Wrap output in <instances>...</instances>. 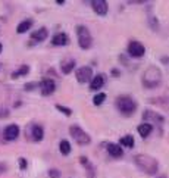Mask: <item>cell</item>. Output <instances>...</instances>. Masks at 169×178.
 Returning a JSON list of instances; mask_svg holds the SVG:
<instances>
[{"label": "cell", "instance_id": "1", "mask_svg": "<svg viewBox=\"0 0 169 178\" xmlns=\"http://www.w3.org/2000/svg\"><path fill=\"white\" fill-rule=\"evenodd\" d=\"M162 79H163V75H162L160 68L156 66V65H150L143 72L141 83H143V86L146 89H156V87H159L162 84Z\"/></svg>", "mask_w": 169, "mask_h": 178}, {"label": "cell", "instance_id": "2", "mask_svg": "<svg viewBox=\"0 0 169 178\" xmlns=\"http://www.w3.org/2000/svg\"><path fill=\"white\" fill-rule=\"evenodd\" d=\"M134 162H135V165L140 168L143 172H146L147 175H155L159 171V162L153 156L140 153V155L134 156Z\"/></svg>", "mask_w": 169, "mask_h": 178}, {"label": "cell", "instance_id": "3", "mask_svg": "<svg viewBox=\"0 0 169 178\" xmlns=\"http://www.w3.org/2000/svg\"><path fill=\"white\" fill-rule=\"evenodd\" d=\"M115 105H116L118 111L121 112L122 115H125V116H131V115L135 112V109H137V103H135V100L131 97V96H126V94H122V96L116 97Z\"/></svg>", "mask_w": 169, "mask_h": 178}, {"label": "cell", "instance_id": "4", "mask_svg": "<svg viewBox=\"0 0 169 178\" xmlns=\"http://www.w3.org/2000/svg\"><path fill=\"white\" fill-rule=\"evenodd\" d=\"M77 34H78L79 47L84 49V50H88L91 46H93V37H91L88 28L84 27V25H78V27H77Z\"/></svg>", "mask_w": 169, "mask_h": 178}, {"label": "cell", "instance_id": "5", "mask_svg": "<svg viewBox=\"0 0 169 178\" xmlns=\"http://www.w3.org/2000/svg\"><path fill=\"white\" fill-rule=\"evenodd\" d=\"M69 133H71L72 138H74V140H75L78 144H81V146L90 144L91 137L87 133H85V131H84L81 127H78V125H71V127H69Z\"/></svg>", "mask_w": 169, "mask_h": 178}, {"label": "cell", "instance_id": "6", "mask_svg": "<svg viewBox=\"0 0 169 178\" xmlns=\"http://www.w3.org/2000/svg\"><path fill=\"white\" fill-rule=\"evenodd\" d=\"M19 127L16 125V124H11V125H8L5 130H3V140L5 141H13V140H16L18 137H19Z\"/></svg>", "mask_w": 169, "mask_h": 178}, {"label": "cell", "instance_id": "7", "mask_svg": "<svg viewBox=\"0 0 169 178\" xmlns=\"http://www.w3.org/2000/svg\"><path fill=\"white\" fill-rule=\"evenodd\" d=\"M75 77H77V81L81 83V84H84V83H88L91 78H93V69L90 66H81L77 69V74H75Z\"/></svg>", "mask_w": 169, "mask_h": 178}, {"label": "cell", "instance_id": "8", "mask_svg": "<svg viewBox=\"0 0 169 178\" xmlns=\"http://www.w3.org/2000/svg\"><path fill=\"white\" fill-rule=\"evenodd\" d=\"M128 53L132 56V57H141V56H144L146 53V47L143 43H140V41H131L129 46H128Z\"/></svg>", "mask_w": 169, "mask_h": 178}, {"label": "cell", "instance_id": "9", "mask_svg": "<svg viewBox=\"0 0 169 178\" xmlns=\"http://www.w3.org/2000/svg\"><path fill=\"white\" fill-rule=\"evenodd\" d=\"M38 87L41 89V94H43V96H50V94H53L55 90H56V83H55L53 79L46 78V79H43V81L38 84Z\"/></svg>", "mask_w": 169, "mask_h": 178}, {"label": "cell", "instance_id": "10", "mask_svg": "<svg viewBox=\"0 0 169 178\" xmlns=\"http://www.w3.org/2000/svg\"><path fill=\"white\" fill-rule=\"evenodd\" d=\"M43 137H44V130H43V127H41V125H37V124H33V125L30 127V138L37 143V141H41Z\"/></svg>", "mask_w": 169, "mask_h": 178}, {"label": "cell", "instance_id": "11", "mask_svg": "<svg viewBox=\"0 0 169 178\" xmlns=\"http://www.w3.org/2000/svg\"><path fill=\"white\" fill-rule=\"evenodd\" d=\"M91 6H93L94 12L97 15H100V16H104L107 13V11H109V5H107L106 0H93Z\"/></svg>", "mask_w": 169, "mask_h": 178}, {"label": "cell", "instance_id": "12", "mask_svg": "<svg viewBox=\"0 0 169 178\" xmlns=\"http://www.w3.org/2000/svg\"><path fill=\"white\" fill-rule=\"evenodd\" d=\"M143 119H144V121H153V122H158V124L165 122V118H163L162 115H159L158 112L151 111V109H146V111H144Z\"/></svg>", "mask_w": 169, "mask_h": 178}, {"label": "cell", "instance_id": "13", "mask_svg": "<svg viewBox=\"0 0 169 178\" xmlns=\"http://www.w3.org/2000/svg\"><path fill=\"white\" fill-rule=\"evenodd\" d=\"M47 35H49V31H47V28H40V30H37L35 33L31 35V43H41V41H44L46 38H47Z\"/></svg>", "mask_w": 169, "mask_h": 178}, {"label": "cell", "instance_id": "14", "mask_svg": "<svg viewBox=\"0 0 169 178\" xmlns=\"http://www.w3.org/2000/svg\"><path fill=\"white\" fill-rule=\"evenodd\" d=\"M106 149H107L109 155L113 156V157H121V156H124V150H122V147H121L119 144H115V143H107Z\"/></svg>", "mask_w": 169, "mask_h": 178}, {"label": "cell", "instance_id": "15", "mask_svg": "<svg viewBox=\"0 0 169 178\" xmlns=\"http://www.w3.org/2000/svg\"><path fill=\"white\" fill-rule=\"evenodd\" d=\"M69 43V37L65 33H59L52 38V44L53 46H66Z\"/></svg>", "mask_w": 169, "mask_h": 178}, {"label": "cell", "instance_id": "16", "mask_svg": "<svg viewBox=\"0 0 169 178\" xmlns=\"http://www.w3.org/2000/svg\"><path fill=\"white\" fill-rule=\"evenodd\" d=\"M137 131H138V134L141 135V137H148L150 134H151V131H153V125L148 122H144V124H140L138 125V128H137Z\"/></svg>", "mask_w": 169, "mask_h": 178}, {"label": "cell", "instance_id": "17", "mask_svg": "<svg viewBox=\"0 0 169 178\" xmlns=\"http://www.w3.org/2000/svg\"><path fill=\"white\" fill-rule=\"evenodd\" d=\"M104 77L101 75V74H97L96 77L91 79V83H90V90H99L101 89L103 86H104Z\"/></svg>", "mask_w": 169, "mask_h": 178}, {"label": "cell", "instance_id": "18", "mask_svg": "<svg viewBox=\"0 0 169 178\" xmlns=\"http://www.w3.org/2000/svg\"><path fill=\"white\" fill-rule=\"evenodd\" d=\"M74 68H75V60H74V59H65V60L60 62V69H62L63 74H69V72H72Z\"/></svg>", "mask_w": 169, "mask_h": 178}, {"label": "cell", "instance_id": "19", "mask_svg": "<svg viewBox=\"0 0 169 178\" xmlns=\"http://www.w3.org/2000/svg\"><path fill=\"white\" fill-rule=\"evenodd\" d=\"M33 27V21L31 19H27V21H22V22L19 24L18 27H16V33L18 34H24V33H27L30 28Z\"/></svg>", "mask_w": 169, "mask_h": 178}, {"label": "cell", "instance_id": "20", "mask_svg": "<svg viewBox=\"0 0 169 178\" xmlns=\"http://www.w3.org/2000/svg\"><path fill=\"white\" fill-rule=\"evenodd\" d=\"M119 144L125 146L128 149H132L134 147V137L132 135H124L121 140H119Z\"/></svg>", "mask_w": 169, "mask_h": 178}, {"label": "cell", "instance_id": "21", "mask_svg": "<svg viewBox=\"0 0 169 178\" xmlns=\"http://www.w3.org/2000/svg\"><path fill=\"white\" fill-rule=\"evenodd\" d=\"M59 150H60V153L63 156H66L71 153V144H69V141L68 140H62L60 143H59Z\"/></svg>", "mask_w": 169, "mask_h": 178}, {"label": "cell", "instance_id": "22", "mask_svg": "<svg viewBox=\"0 0 169 178\" xmlns=\"http://www.w3.org/2000/svg\"><path fill=\"white\" fill-rule=\"evenodd\" d=\"M28 72H30V66H28V65H22V66H19V69L13 74V78L25 77V75H28Z\"/></svg>", "mask_w": 169, "mask_h": 178}, {"label": "cell", "instance_id": "23", "mask_svg": "<svg viewBox=\"0 0 169 178\" xmlns=\"http://www.w3.org/2000/svg\"><path fill=\"white\" fill-rule=\"evenodd\" d=\"M104 100H106V94H104V93H99V94H96V96L93 97V103H94L96 106H100Z\"/></svg>", "mask_w": 169, "mask_h": 178}, {"label": "cell", "instance_id": "24", "mask_svg": "<svg viewBox=\"0 0 169 178\" xmlns=\"http://www.w3.org/2000/svg\"><path fill=\"white\" fill-rule=\"evenodd\" d=\"M56 109L59 112H62V113H65L66 116H71L72 115V111L69 109V108H66V106H62V105H56Z\"/></svg>", "mask_w": 169, "mask_h": 178}, {"label": "cell", "instance_id": "25", "mask_svg": "<svg viewBox=\"0 0 169 178\" xmlns=\"http://www.w3.org/2000/svg\"><path fill=\"white\" fill-rule=\"evenodd\" d=\"M49 177L50 178H59L60 177V171L56 168H50L49 169Z\"/></svg>", "mask_w": 169, "mask_h": 178}, {"label": "cell", "instance_id": "26", "mask_svg": "<svg viewBox=\"0 0 169 178\" xmlns=\"http://www.w3.org/2000/svg\"><path fill=\"white\" fill-rule=\"evenodd\" d=\"M37 87H38V83H27L24 89L27 90V91H31V90H35Z\"/></svg>", "mask_w": 169, "mask_h": 178}, {"label": "cell", "instance_id": "27", "mask_svg": "<svg viewBox=\"0 0 169 178\" xmlns=\"http://www.w3.org/2000/svg\"><path fill=\"white\" fill-rule=\"evenodd\" d=\"M18 163H19V168H21V169H27V167H28V163H27V159H24V157H19Z\"/></svg>", "mask_w": 169, "mask_h": 178}, {"label": "cell", "instance_id": "28", "mask_svg": "<svg viewBox=\"0 0 169 178\" xmlns=\"http://www.w3.org/2000/svg\"><path fill=\"white\" fill-rule=\"evenodd\" d=\"M6 171H8V167H6L5 163H2V162H0V175H2V174H5Z\"/></svg>", "mask_w": 169, "mask_h": 178}, {"label": "cell", "instance_id": "29", "mask_svg": "<svg viewBox=\"0 0 169 178\" xmlns=\"http://www.w3.org/2000/svg\"><path fill=\"white\" fill-rule=\"evenodd\" d=\"M112 75L113 77H119V71L118 69H112Z\"/></svg>", "mask_w": 169, "mask_h": 178}, {"label": "cell", "instance_id": "30", "mask_svg": "<svg viewBox=\"0 0 169 178\" xmlns=\"http://www.w3.org/2000/svg\"><path fill=\"white\" fill-rule=\"evenodd\" d=\"M56 3H57V5H60V6H62V5H65L66 2H65V0H56Z\"/></svg>", "mask_w": 169, "mask_h": 178}, {"label": "cell", "instance_id": "31", "mask_svg": "<svg viewBox=\"0 0 169 178\" xmlns=\"http://www.w3.org/2000/svg\"><path fill=\"white\" fill-rule=\"evenodd\" d=\"M6 115H8V109H5V111L0 113V116H6Z\"/></svg>", "mask_w": 169, "mask_h": 178}, {"label": "cell", "instance_id": "32", "mask_svg": "<svg viewBox=\"0 0 169 178\" xmlns=\"http://www.w3.org/2000/svg\"><path fill=\"white\" fill-rule=\"evenodd\" d=\"M2 49H3V46H2V43H0V53H2Z\"/></svg>", "mask_w": 169, "mask_h": 178}, {"label": "cell", "instance_id": "33", "mask_svg": "<svg viewBox=\"0 0 169 178\" xmlns=\"http://www.w3.org/2000/svg\"><path fill=\"white\" fill-rule=\"evenodd\" d=\"M159 178H168L166 175H162V177H159Z\"/></svg>", "mask_w": 169, "mask_h": 178}]
</instances>
